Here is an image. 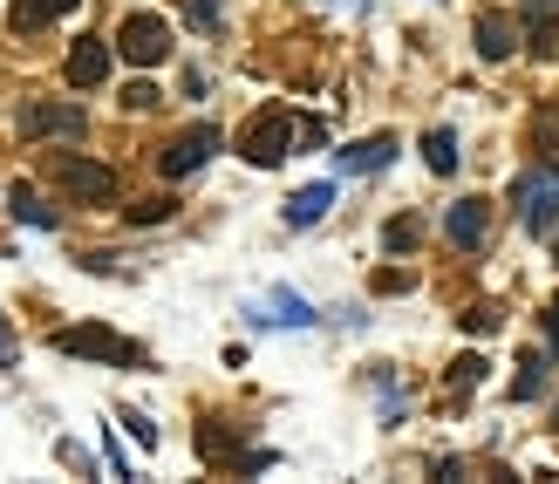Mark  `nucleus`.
<instances>
[{"instance_id":"nucleus-1","label":"nucleus","mask_w":559,"mask_h":484,"mask_svg":"<svg viewBox=\"0 0 559 484\" xmlns=\"http://www.w3.org/2000/svg\"><path fill=\"white\" fill-rule=\"evenodd\" d=\"M287 150H294V116H287V110H260L246 130H239V157L260 164V171H273Z\"/></svg>"},{"instance_id":"nucleus-2","label":"nucleus","mask_w":559,"mask_h":484,"mask_svg":"<svg viewBox=\"0 0 559 484\" xmlns=\"http://www.w3.org/2000/svg\"><path fill=\"white\" fill-rule=\"evenodd\" d=\"M116 55L137 62V69H157V62L171 55V28H164L157 14H130V21L116 28Z\"/></svg>"},{"instance_id":"nucleus-3","label":"nucleus","mask_w":559,"mask_h":484,"mask_svg":"<svg viewBox=\"0 0 559 484\" xmlns=\"http://www.w3.org/2000/svg\"><path fill=\"white\" fill-rule=\"evenodd\" d=\"M519 219H525L532 239H559V185L546 178V171L519 178Z\"/></svg>"},{"instance_id":"nucleus-4","label":"nucleus","mask_w":559,"mask_h":484,"mask_svg":"<svg viewBox=\"0 0 559 484\" xmlns=\"http://www.w3.org/2000/svg\"><path fill=\"white\" fill-rule=\"evenodd\" d=\"M55 178H62V191L82 198V205H110L116 198V171L96 164V157H55Z\"/></svg>"},{"instance_id":"nucleus-5","label":"nucleus","mask_w":559,"mask_h":484,"mask_svg":"<svg viewBox=\"0 0 559 484\" xmlns=\"http://www.w3.org/2000/svg\"><path fill=\"white\" fill-rule=\"evenodd\" d=\"M55 348H62V355H89V362H116V369H130V362H137V348H130L123 335H110L103 321H89V328H62Z\"/></svg>"},{"instance_id":"nucleus-6","label":"nucleus","mask_w":559,"mask_h":484,"mask_svg":"<svg viewBox=\"0 0 559 484\" xmlns=\"http://www.w3.org/2000/svg\"><path fill=\"white\" fill-rule=\"evenodd\" d=\"M21 130H28V137H82L89 116L75 110V103H28V110H21Z\"/></svg>"},{"instance_id":"nucleus-7","label":"nucleus","mask_w":559,"mask_h":484,"mask_svg":"<svg viewBox=\"0 0 559 484\" xmlns=\"http://www.w3.org/2000/svg\"><path fill=\"white\" fill-rule=\"evenodd\" d=\"M212 150H219V130H212V123H198V130H185L178 144L164 150V178H191V171H198V164H205Z\"/></svg>"},{"instance_id":"nucleus-8","label":"nucleus","mask_w":559,"mask_h":484,"mask_svg":"<svg viewBox=\"0 0 559 484\" xmlns=\"http://www.w3.org/2000/svg\"><path fill=\"white\" fill-rule=\"evenodd\" d=\"M485 225H491L485 198H457V205H450V219H444V232H450V246H478V239H485Z\"/></svg>"},{"instance_id":"nucleus-9","label":"nucleus","mask_w":559,"mask_h":484,"mask_svg":"<svg viewBox=\"0 0 559 484\" xmlns=\"http://www.w3.org/2000/svg\"><path fill=\"white\" fill-rule=\"evenodd\" d=\"M69 82H75V89L110 82V48H103V41H75V48H69Z\"/></svg>"},{"instance_id":"nucleus-10","label":"nucleus","mask_w":559,"mask_h":484,"mask_svg":"<svg viewBox=\"0 0 559 484\" xmlns=\"http://www.w3.org/2000/svg\"><path fill=\"white\" fill-rule=\"evenodd\" d=\"M253 321H260V328H307V321H314V307H307L300 294H287V287H273Z\"/></svg>"},{"instance_id":"nucleus-11","label":"nucleus","mask_w":559,"mask_h":484,"mask_svg":"<svg viewBox=\"0 0 559 484\" xmlns=\"http://www.w3.org/2000/svg\"><path fill=\"white\" fill-rule=\"evenodd\" d=\"M389 157H396V137H369V144H348L335 164L348 171V178H362V171H382Z\"/></svg>"},{"instance_id":"nucleus-12","label":"nucleus","mask_w":559,"mask_h":484,"mask_svg":"<svg viewBox=\"0 0 559 484\" xmlns=\"http://www.w3.org/2000/svg\"><path fill=\"white\" fill-rule=\"evenodd\" d=\"M328 205H335V185H307L287 198V225H321L328 219Z\"/></svg>"},{"instance_id":"nucleus-13","label":"nucleus","mask_w":559,"mask_h":484,"mask_svg":"<svg viewBox=\"0 0 559 484\" xmlns=\"http://www.w3.org/2000/svg\"><path fill=\"white\" fill-rule=\"evenodd\" d=\"M478 55H485V62H505V55H512V21H505V14H478Z\"/></svg>"},{"instance_id":"nucleus-14","label":"nucleus","mask_w":559,"mask_h":484,"mask_svg":"<svg viewBox=\"0 0 559 484\" xmlns=\"http://www.w3.org/2000/svg\"><path fill=\"white\" fill-rule=\"evenodd\" d=\"M62 14H75V0H14V28H48Z\"/></svg>"},{"instance_id":"nucleus-15","label":"nucleus","mask_w":559,"mask_h":484,"mask_svg":"<svg viewBox=\"0 0 559 484\" xmlns=\"http://www.w3.org/2000/svg\"><path fill=\"white\" fill-rule=\"evenodd\" d=\"M423 164H430L437 178H450V171H457V130H430V137H423Z\"/></svg>"},{"instance_id":"nucleus-16","label":"nucleus","mask_w":559,"mask_h":484,"mask_svg":"<svg viewBox=\"0 0 559 484\" xmlns=\"http://www.w3.org/2000/svg\"><path fill=\"white\" fill-rule=\"evenodd\" d=\"M7 212H14L21 225H41V232L55 225V212H48V205H41V198H35L28 185H14V191H7Z\"/></svg>"},{"instance_id":"nucleus-17","label":"nucleus","mask_w":559,"mask_h":484,"mask_svg":"<svg viewBox=\"0 0 559 484\" xmlns=\"http://www.w3.org/2000/svg\"><path fill=\"white\" fill-rule=\"evenodd\" d=\"M198 457H205V464H246V457H239V444L225 437L219 423H205V430H198Z\"/></svg>"},{"instance_id":"nucleus-18","label":"nucleus","mask_w":559,"mask_h":484,"mask_svg":"<svg viewBox=\"0 0 559 484\" xmlns=\"http://www.w3.org/2000/svg\"><path fill=\"white\" fill-rule=\"evenodd\" d=\"M416 239H423V225H416L410 212H403V219H389V225H382V246H389V253H410Z\"/></svg>"},{"instance_id":"nucleus-19","label":"nucleus","mask_w":559,"mask_h":484,"mask_svg":"<svg viewBox=\"0 0 559 484\" xmlns=\"http://www.w3.org/2000/svg\"><path fill=\"white\" fill-rule=\"evenodd\" d=\"M546 362H539V355H525V369H519V382H512V396H519V403H532V396H546Z\"/></svg>"},{"instance_id":"nucleus-20","label":"nucleus","mask_w":559,"mask_h":484,"mask_svg":"<svg viewBox=\"0 0 559 484\" xmlns=\"http://www.w3.org/2000/svg\"><path fill=\"white\" fill-rule=\"evenodd\" d=\"M485 382V355H464V362H450V389H478Z\"/></svg>"},{"instance_id":"nucleus-21","label":"nucleus","mask_w":559,"mask_h":484,"mask_svg":"<svg viewBox=\"0 0 559 484\" xmlns=\"http://www.w3.org/2000/svg\"><path fill=\"white\" fill-rule=\"evenodd\" d=\"M171 219V198H144V205H130V225H157Z\"/></svg>"},{"instance_id":"nucleus-22","label":"nucleus","mask_w":559,"mask_h":484,"mask_svg":"<svg viewBox=\"0 0 559 484\" xmlns=\"http://www.w3.org/2000/svg\"><path fill=\"white\" fill-rule=\"evenodd\" d=\"M403 287H410V266H382L375 273V294H403Z\"/></svg>"},{"instance_id":"nucleus-23","label":"nucleus","mask_w":559,"mask_h":484,"mask_svg":"<svg viewBox=\"0 0 559 484\" xmlns=\"http://www.w3.org/2000/svg\"><path fill=\"white\" fill-rule=\"evenodd\" d=\"M123 110H157V89H150V82H130V89H123Z\"/></svg>"},{"instance_id":"nucleus-24","label":"nucleus","mask_w":559,"mask_h":484,"mask_svg":"<svg viewBox=\"0 0 559 484\" xmlns=\"http://www.w3.org/2000/svg\"><path fill=\"white\" fill-rule=\"evenodd\" d=\"M185 14L198 28H219V0H185Z\"/></svg>"},{"instance_id":"nucleus-25","label":"nucleus","mask_w":559,"mask_h":484,"mask_svg":"<svg viewBox=\"0 0 559 484\" xmlns=\"http://www.w3.org/2000/svg\"><path fill=\"white\" fill-rule=\"evenodd\" d=\"M123 430H130V437H137V444H157V430H150V416H137V410H130V416H123Z\"/></svg>"},{"instance_id":"nucleus-26","label":"nucleus","mask_w":559,"mask_h":484,"mask_svg":"<svg viewBox=\"0 0 559 484\" xmlns=\"http://www.w3.org/2000/svg\"><path fill=\"white\" fill-rule=\"evenodd\" d=\"M14 362H21V348H14V328L0 321V369H14Z\"/></svg>"},{"instance_id":"nucleus-27","label":"nucleus","mask_w":559,"mask_h":484,"mask_svg":"<svg viewBox=\"0 0 559 484\" xmlns=\"http://www.w3.org/2000/svg\"><path fill=\"white\" fill-rule=\"evenodd\" d=\"M464 328H471V335H491V328H498V314H491V307H478V314H464Z\"/></svg>"},{"instance_id":"nucleus-28","label":"nucleus","mask_w":559,"mask_h":484,"mask_svg":"<svg viewBox=\"0 0 559 484\" xmlns=\"http://www.w3.org/2000/svg\"><path fill=\"white\" fill-rule=\"evenodd\" d=\"M525 7H532V14H553V0H525Z\"/></svg>"}]
</instances>
